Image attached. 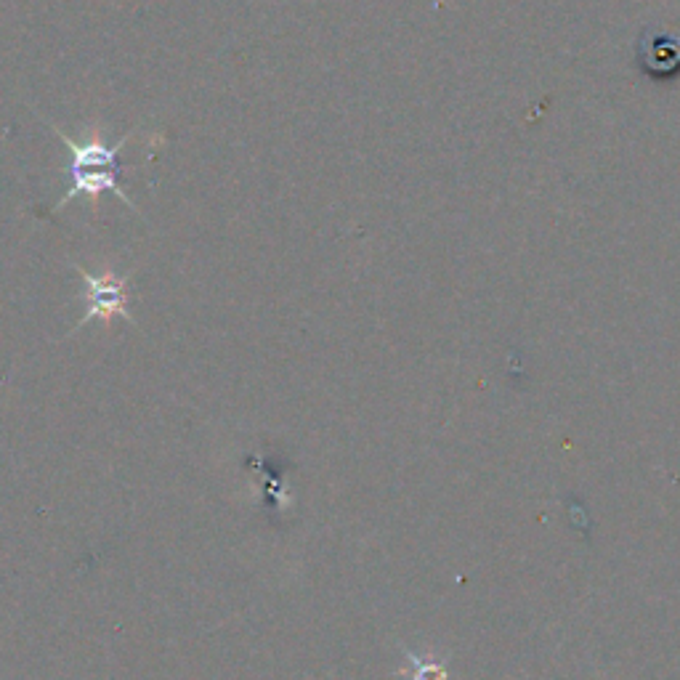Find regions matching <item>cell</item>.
Masks as SVG:
<instances>
[{
	"label": "cell",
	"instance_id": "6da1fadb",
	"mask_svg": "<svg viewBox=\"0 0 680 680\" xmlns=\"http://www.w3.org/2000/svg\"><path fill=\"white\" fill-rule=\"evenodd\" d=\"M75 271L83 279V298L88 301L83 319L75 325V330H80L91 319H104L107 325L112 322V317H123L133 322L131 311H128V279L117 277L112 269H107L104 274H91L83 266H75Z\"/></svg>",
	"mask_w": 680,
	"mask_h": 680
},
{
	"label": "cell",
	"instance_id": "7a4b0ae2",
	"mask_svg": "<svg viewBox=\"0 0 680 680\" xmlns=\"http://www.w3.org/2000/svg\"><path fill=\"white\" fill-rule=\"evenodd\" d=\"M51 131L59 136V139L64 141V147L70 149V170H78V168H107V170H120V165H117V152L128 144V139L131 136H123V139L117 141V144H112L109 147L107 141L101 139L99 131H93V136L85 144H78L75 139H70V136H64L62 128H56V125H51Z\"/></svg>",
	"mask_w": 680,
	"mask_h": 680
},
{
	"label": "cell",
	"instance_id": "3957f363",
	"mask_svg": "<svg viewBox=\"0 0 680 680\" xmlns=\"http://www.w3.org/2000/svg\"><path fill=\"white\" fill-rule=\"evenodd\" d=\"M117 173L120 170H107V168H78L72 170V186L70 192L64 194L62 200L56 202L54 205V213H59V210L67 205V202H72L75 197H80V194H88L91 197V205L96 208L99 205V197L104 192H112L115 197H120V200L125 202V205H131V208H136L133 205V200L128 197V194L120 189V184H117Z\"/></svg>",
	"mask_w": 680,
	"mask_h": 680
},
{
	"label": "cell",
	"instance_id": "277c9868",
	"mask_svg": "<svg viewBox=\"0 0 680 680\" xmlns=\"http://www.w3.org/2000/svg\"><path fill=\"white\" fill-rule=\"evenodd\" d=\"M404 659H407V665L399 670V675L407 680H449L447 657H436V654L420 657V654L404 651Z\"/></svg>",
	"mask_w": 680,
	"mask_h": 680
},
{
	"label": "cell",
	"instance_id": "5b68a950",
	"mask_svg": "<svg viewBox=\"0 0 680 680\" xmlns=\"http://www.w3.org/2000/svg\"><path fill=\"white\" fill-rule=\"evenodd\" d=\"M667 43L670 40H657L654 46H651V67H673L675 62L680 59V46H670L667 48Z\"/></svg>",
	"mask_w": 680,
	"mask_h": 680
}]
</instances>
